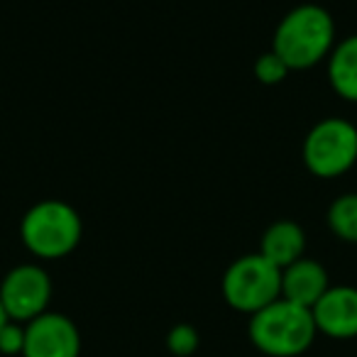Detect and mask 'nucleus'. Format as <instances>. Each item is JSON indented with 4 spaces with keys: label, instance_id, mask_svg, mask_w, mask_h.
Segmentation results:
<instances>
[{
    "label": "nucleus",
    "instance_id": "1",
    "mask_svg": "<svg viewBox=\"0 0 357 357\" xmlns=\"http://www.w3.org/2000/svg\"><path fill=\"white\" fill-rule=\"evenodd\" d=\"M335 47V25L326 8L298 6L289 10L277 25L272 52L282 56L289 69H311L331 56Z\"/></svg>",
    "mask_w": 357,
    "mask_h": 357
},
{
    "label": "nucleus",
    "instance_id": "2",
    "mask_svg": "<svg viewBox=\"0 0 357 357\" xmlns=\"http://www.w3.org/2000/svg\"><path fill=\"white\" fill-rule=\"evenodd\" d=\"M316 321L311 308L277 298L250 318V340L269 357H296L316 340Z\"/></svg>",
    "mask_w": 357,
    "mask_h": 357
},
{
    "label": "nucleus",
    "instance_id": "3",
    "mask_svg": "<svg viewBox=\"0 0 357 357\" xmlns=\"http://www.w3.org/2000/svg\"><path fill=\"white\" fill-rule=\"evenodd\" d=\"M84 235L81 215L64 201H42L25 213L20 238L40 259H61L74 252Z\"/></svg>",
    "mask_w": 357,
    "mask_h": 357
},
{
    "label": "nucleus",
    "instance_id": "4",
    "mask_svg": "<svg viewBox=\"0 0 357 357\" xmlns=\"http://www.w3.org/2000/svg\"><path fill=\"white\" fill-rule=\"evenodd\" d=\"M223 296L235 311L252 316L282 298V269L259 252L245 255L225 269Z\"/></svg>",
    "mask_w": 357,
    "mask_h": 357
},
{
    "label": "nucleus",
    "instance_id": "5",
    "mask_svg": "<svg viewBox=\"0 0 357 357\" xmlns=\"http://www.w3.org/2000/svg\"><path fill=\"white\" fill-rule=\"evenodd\" d=\"M303 162L321 178L342 176L357 162V128L342 118L321 120L306 135Z\"/></svg>",
    "mask_w": 357,
    "mask_h": 357
},
{
    "label": "nucleus",
    "instance_id": "6",
    "mask_svg": "<svg viewBox=\"0 0 357 357\" xmlns=\"http://www.w3.org/2000/svg\"><path fill=\"white\" fill-rule=\"evenodd\" d=\"M52 301V279L40 264H17L0 282V303L8 318L30 323L47 313Z\"/></svg>",
    "mask_w": 357,
    "mask_h": 357
},
{
    "label": "nucleus",
    "instance_id": "7",
    "mask_svg": "<svg viewBox=\"0 0 357 357\" xmlns=\"http://www.w3.org/2000/svg\"><path fill=\"white\" fill-rule=\"evenodd\" d=\"M81 333L71 318L61 313H42L25 323L22 357H79Z\"/></svg>",
    "mask_w": 357,
    "mask_h": 357
},
{
    "label": "nucleus",
    "instance_id": "8",
    "mask_svg": "<svg viewBox=\"0 0 357 357\" xmlns=\"http://www.w3.org/2000/svg\"><path fill=\"white\" fill-rule=\"evenodd\" d=\"M318 333L335 340H347L357 335V289L331 287L321 301L311 308Z\"/></svg>",
    "mask_w": 357,
    "mask_h": 357
},
{
    "label": "nucleus",
    "instance_id": "9",
    "mask_svg": "<svg viewBox=\"0 0 357 357\" xmlns=\"http://www.w3.org/2000/svg\"><path fill=\"white\" fill-rule=\"evenodd\" d=\"M328 289H331L328 272L316 259L301 257L287 269H282V298L296 306L313 308Z\"/></svg>",
    "mask_w": 357,
    "mask_h": 357
},
{
    "label": "nucleus",
    "instance_id": "10",
    "mask_svg": "<svg viewBox=\"0 0 357 357\" xmlns=\"http://www.w3.org/2000/svg\"><path fill=\"white\" fill-rule=\"evenodd\" d=\"M306 252V235H303L301 225L291 223V220H277L272 223L262 235V245H259V255L279 269H287L296 259L303 257Z\"/></svg>",
    "mask_w": 357,
    "mask_h": 357
},
{
    "label": "nucleus",
    "instance_id": "11",
    "mask_svg": "<svg viewBox=\"0 0 357 357\" xmlns=\"http://www.w3.org/2000/svg\"><path fill=\"white\" fill-rule=\"evenodd\" d=\"M328 79L337 96L357 103V35L333 47L328 56Z\"/></svg>",
    "mask_w": 357,
    "mask_h": 357
},
{
    "label": "nucleus",
    "instance_id": "12",
    "mask_svg": "<svg viewBox=\"0 0 357 357\" xmlns=\"http://www.w3.org/2000/svg\"><path fill=\"white\" fill-rule=\"evenodd\" d=\"M328 225L345 243H357V194L335 199L328 208Z\"/></svg>",
    "mask_w": 357,
    "mask_h": 357
},
{
    "label": "nucleus",
    "instance_id": "13",
    "mask_svg": "<svg viewBox=\"0 0 357 357\" xmlns=\"http://www.w3.org/2000/svg\"><path fill=\"white\" fill-rule=\"evenodd\" d=\"M199 331H196L194 326H189V323H178V326H174L172 331H169L167 335V347L172 355L176 357H189L194 355L196 350H199Z\"/></svg>",
    "mask_w": 357,
    "mask_h": 357
},
{
    "label": "nucleus",
    "instance_id": "14",
    "mask_svg": "<svg viewBox=\"0 0 357 357\" xmlns=\"http://www.w3.org/2000/svg\"><path fill=\"white\" fill-rule=\"evenodd\" d=\"M289 71L291 69H289V66L284 64L282 56H277L274 52L262 54L257 59V64H255V76H257V81H262V84H267V86L282 84V81L287 79Z\"/></svg>",
    "mask_w": 357,
    "mask_h": 357
},
{
    "label": "nucleus",
    "instance_id": "15",
    "mask_svg": "<svg viewBox=\"0 0 357 357\" xmlns=\"http://www.w3.org/2000/svg\"><path fill=\"white\" fill-rule=\"evenodd\" d=\"M25 350V323L8 321L0 328V352L3 355H22Z\"/></svg>",
    "mask_w": 357,
    "mask_h": 357
},
{
    "label": "nucleus",
    "instance_id": "16",
    "mask_svg": "<svg viewBox=\"0 0 357 357\" xmlns=\"http://www.w3.org/2000/svg\"><path fill=\"white\" fill-rule=\"evenodd\" d=\"M10 321V318H8V313H6V308H3V303H0V328L6 326V323Z\"/></svg>",
    "mask_w": 357,
    "mask_h": 357
}]
</instances>
